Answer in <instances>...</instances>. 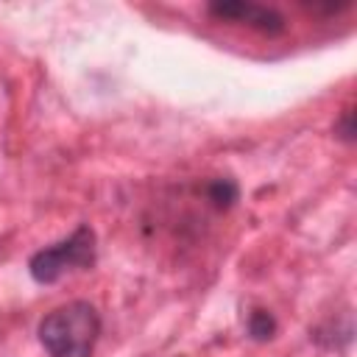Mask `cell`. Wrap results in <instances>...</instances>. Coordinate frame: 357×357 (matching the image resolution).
I'll return each mask as SVG.
<instances>
[{
    "mask_svg": "<svg viewBox=\"0 0 357 357\" xmlns=\"http://www.w3.org/2000/svg\"><path fill=\"white\" fill-rule=\"evenodd\" d=\"M335 134H337L343 142H354V112H351V109H346V112L340 114V120L335 123Z\"/></svg>",
    "mask_w": 357,
    "mask_h": 357,
    "instance_id": "obj_6",
    "label": "cell"
},
{
    "mask_svg": "<svg viewBox=\"0 0 357 357\" xmlns=\"http://www.w3.org/2000/svg\"><path fill=\"white\" fill-rule=\"evenodd\" d=\"M100 337V315L89 301H67L39 324V340L50 357H92Z\"/></svg>",
    "mask_w": 357,
    "mask_h": 357,
    "instance_id": "obj_1",
    "label": "cell"
},
{
    "mask_svg": "<svg viewBox=\"0 0 357 357\" xmlns=\"http://www.w3.org/2000/svg\"><path fill=\"white\" fill-rule=\"evenodd\" d=\"M206 198L218 206V209H229L237 198H240V190L231 178H212L206 184Z\"/></svg>",
    "mask_w": 357,
    "mask_h": 357,
    "instance_id": "obj_4",
    "label": "cell"
},
{
    "mask_svg": "<svg viewBox=\"0 0 357 357\" xmlns=\"http://www.w3.org/2000/svg\"><path fill=\"white\" fill-rule=\"evenodd\" d=\"M206 11L218 20H231V22H243L259 33L268 36H279L287 28V20L271 8V6H259V3H248V0H215L206 6Z\"/></svg>",
    "mask_w": 357,
    "mask_h": 357,
    "instance_id": "obj_3",
    "label": "cell"
},
{
    "mask_svg": "<svg viewBox=\"0 0 357 357\" xmlns=\"http://www.w3.org/2000/svg\"><path fill=\"white\" fill-rule=\"evenodd\" d=\"M95 251H98L95 231L89 226H78L67 240H61L56 245H47V248H39L28 259V273L39 284H53L70 271L92 268L95 265Z\"/></svg>",
    "mask_w": 357,
    "mask_h": 357,
    "instance_id": "obj_2",
    "label": "cell"
},
{
    "mask_svg": "<svg viewBox=\"0 0 357 357\" xmlns=\"http://www.w3.org/2000/svg\"><path fill=\"white\" fill-rule=\"evenodd\" d=\"M248 335H251L254 340H259V343L271 340V337L276 335V318H273L268 310H254V312L248 315Z\"/></svg>",
    "mask_w": 357,
    "mask_h": 357,
    "instance_id": "obj_5",
    "label": "cell"
}]
</instances>
